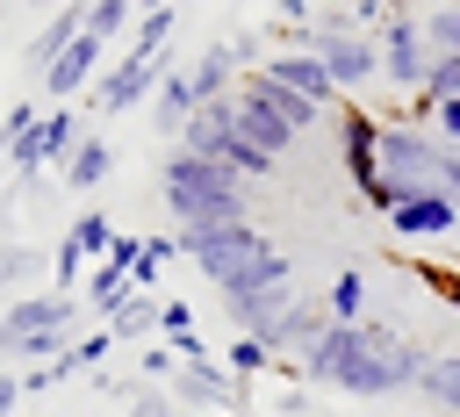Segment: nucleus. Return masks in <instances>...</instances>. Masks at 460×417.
<instances>
[{"label": "nucleus", "instance_id": "1", "mask_svg": "<svg viewBox=\"0 0 460 417\" xmlns=\"http://www.w3.org/2000/svg\"><path fill=\"white\" fill-rule=\"evenodd\" d=\"M424 367H431V352L417 338L367 316V324H331L316 338V352L302 359V381L345 388V395H395V388H417Z\"/></svg>", "mask_w": 460, "mask_h": 417}, {"label": "nucleus", "instance_id": "2", "mask_svg": "<svg viewBox=\"0 0 460 417\" xmlns=\"http://www.w3.org/2000/svg\"><path fill=\"white\" fill-rule=\"evenodd\" d=\"M180 252L201 266V280L223 295V302H244V295H295V266L288 252L259 230V223H194V230H172Z\"/></svg>", "mask_w": 460, "mask_h": 417}, {"label": "nucleus", "instance_id": "3", "mask_svg": "<svg viewBox=\"0 0 460 417\" xmlns=\"http://www.w3.org/2000/svg\"><path fill=\"white\" fill-rule=\"evenodd\" d=\"M158 194H165V208L180 216V230H194V223H252L244 208V180L230 173V165H216V158H194V151H165V165H158Z\"/></svg>", "mask_w": 460, "mask_h": 417}, {"label": "nucleus", "instance_id": "4", "mask_svg": "<svg viewBox=\"0 0 460 417\" xmlns=\"http://www.w3.org/2000/svg\"><path fill=\"white\" fill-rule=\"evenodd\" d=\"M438 165H446V144H438L431 129L381 115V180L395 187V201L417 194V187H438Z\"/></svg>", "mask_w": 460, "mask_h": 417}, {"label": "nucleus", "instance_id": "5", "mask_svg": "<svg viewBox=\"0 0 460 417\" xmlns=\"http://www.w3.org/2000/svg\"><path fill=\"white\" fill-rule=\"evenodd\" d=\"M79 137H86V129H79V115H72V108H43V115L29 122V137L14 144V158H7V165L22 173V187H36L43 173H58V165L72 158V144H79Z\"/></svg>", "mask_w": 460, "mask_h": 417}, {"label": "nucleus", "instance_id": "6", "mask_svg": "<svg viewBox=\"0 0 460 417\" xmlns=\"http://www.w3.org/2000/svg\"><path fill=\"white\" fill-rule=\"evenodd\" d=\"M244 388H252V381H237L223 359H194V367H180V374L165 381V395L180 403V417H223V410H244Z\"/></svg>", "mask_w": 460, "mask_h": 417}, {"label": "nucleus", "instance_id": "7", "mask_svg": "<svg viewBox=\"0 0 460 417\" xmlns=\"http://www.w3.org/2000/svg\"><path fill=\"white\" fill-rule=\"evenodd\" d=\"M374 43H381V79H388V86H402V93H424V79H431V43H424V22L388 14V22L374 29Z\"/></svg>", "mask_w": 460, "mask_h": 417}, {"label": "nucleus", "instance_id": "8", "mask_svg": "<svg viewBox=\"0 0 460 417\" xmlns=\"http://www.w3.org/2000/svg\"><path fill=\"white\" fill-rule=\"evenodd\" d=\"M338 158H345V173H352V187L367 201L381 187V115H367L359 101L338 108Z\"/></svg>", "mask_w": 460, "mask_h": 417}, {"label": "nucleus", "instance_id": "9", "mask_svg": "<svg viewBox=\"0 0 460 417\" xmlns=\"http://www.w3.org/2000/svg\"><path fill=\"white\" fill-rule=\"evenodd\" d=\"M158 79H165V58H158V50H122V58L101 72V86H93L86 101H101L108 115H122V108L151 101V93H158Z\"/></svg>", "mask_w": 460, "mask_h": 417}, {"label": "nucleus", "instance_id": "10", "mask_svg": "<svg viewBox=\"0 0 460 417\" xmlns=\"http://www.w3.org/2000/svg\"><path fill=\"white\" fill-rule=\"evenodd\" d=\"M101 72H108V43H101V36H79V43L43 72L50 108H72V93H93V86H101Z\"/></svg>", "mask_w": 460, "mask_h": 417}, {"label": "nucleus", "instance_id": "11", "mask_svg": "<svg viewBox=\"0 0 460 417\" xmlns=\"http://www.w3.org/2000/svg\"><path fill=\"white\" fill-rule=\"evenodd\" d=\"M388 223H395V237H460V201L446 187H417L388 208Z\"/></svg>", "mask_w": 460, "mask_h": 417}, {"label": "nucleus", "instance_id": "12", "mask_svg": "<svg viewBox=\"0 0 460 417\" xmlns=\"http://www.w3.org/2000/svg\"><path fill=\"white\" fill-rule=\"evenodd\" d=\"M259 72H266V79H280L288 93L316 101V108H345V93H338V79L323 72V58H316V50H273Z\"/></svg>", "mask_w": 460, "mask_h": 417}, {"label": "nucleus", "instance_id": "13", "mask_svg": "<svg viewBox=\"0 0 460 417\" xmlns=\"http://www.w3.org/2000/svg\"><path fill=\"white\" fill-rule=\"evenodd\" d=\"M230 101H237V129H244V144H259L266 158H288V151H295V129L280 122V108H273L252 79H237V93H230Z\"/></svg>", "mask_w": 460, "mask_h": 417}, {"label": "nucleus", "instance_id": "14", "mask_svg": "<svg viewBox=\"0 0 460 417\" xmlns=\"http://www.w3.org/2000/svg\"><path fill=\"white\" fill-rule=\"evenodd\" d=\"M230 144H237V101H201L194 108V122H187V137H180V151H194V158H230Z\"/></svg>", "mask_w": 460, "mask_h": 417}, {"label": "nucleus", "instance_id": "15", "mask_svg": "<svg viewBox=\"0 0 460 417\" xmlns=\"http://www.w3.org/2000/svg\"><path fill=\"white\" fill-rule=\"evenodd\" d=\"M79 36H86V0H65V7H58L36 36H29V50H22V58H29V72H50V65H58Z\"/></svg>", "mask_w": 460, "mask_h": 417}, {"label": "nucleus", "instance_id": "16", "mask_svg": "<svg viewBox=\"0 0 460 417\" xmlns=\"http://www.w3.org/2000/svg\"><path fill=\"white\" fill-rule=\"evenodd\" d=\"M194 79H187V65H165V79H158V93H151V129L158 137H187V122H194Z\"/></svg>", "mask_w": 460, "mask_h": 417}, {"label": "nucleus", "instance_id": "17", "mask_svg": "<svg viewBox=\"0 0 460 417\" xmlns=\"http://www.w3.org/2000/svg\"><path fill=\"white\" fill-rule=\"evenodd\" d=\"M108 173H115V144H108V137H93V129H86V137L72 144V158L58 165V180H65L72 194H93Z\"/></svg>", "mask_w": 460, "mask_h": 417}, {"label": "nucleus", "instance_id": "18", "mask_svg": "<svg viewBox=\"0 0 460 417\" xmlns=\"http://www.w3.org/2000/svg\"><path fill=\"white\" fill-rule=\"evenodd\" d=\"M158 316H165V295H129L115 316H108V331H115V345H158Z\"/></svg>", "mask_w": 460, "mask_h": 417}, {"label": "nucleus", "instance_id": "19", "mask_svg": "<svg viewBox=\"0 0 460 417\" xmlns=\"http://www.w3.org/2000/svg\"><path fill=\"white\" fill-rule=\"evenodd\" d=\"M223 367H230L237 381H259V374H280V381H295V374H302V367L273 359V352H266L259 338H244V331H230V338H223Z\"/></svg>", "mask_w": 460, "mask_h": 417}, {"label": "nucleus", "instance_id": "20", "mask_svg": "<svg viewBox=\"0 0 460 417\" xmlns=\"http://www.w3.org/2000/svg\"><path fill=\"white\" fill-rule=\"evenodd\" d=\"M417 395H424L438 417H460V352H431V367H424Z\"/></svg>", "mask_w": 460, "mask_h": 417}, {"label": "nucleus", "instance_id": "21", "mask_svg": "<svg viewBox=\"0 0 460 417\" xmlns=\"http://www.w3.org/2000/svg\"><path fill=\"white\" fill-rule=\"evenodd\" d=\"M323 309H331V324H367V273H359V266H338Z\"/></svg>", "mask_w": 460, "mask_h": 417}, {"label": "nucleus", "instance_id": "22", "mask_svg": "<svg viewBox=\"0 0 460 417\" xmlns=\"http://www.w3.org/2000/svg\"><path fill=\"white\" fill-rule=\"evenodd\" d=\"M244 79H252V86H259V93H266V101H273V108H280V122H288V129H295V137H302V129H309V122H316V115H323V108H316V101H302V93H288V86H280V79H266V72H244Z\"/></svg>", "mask_w": 460, "mask_h": 417}, {"label": "nucleus", "instance_id": "23", "mask_svg": "<svg viewBox=\"0 0 460 417\" xmlns=\"http://www.w3.org/2000/svg\"><path fill=\"white\" fill-rule=\"evenodd\" d=\"M86 36H101V43L137 36V0H86Z\"/></svg>", "mask_w": 460, "mask_h": 417}, {"label": "nucleus", "instance_id": "24", "mask_svg": "<svg viewBox=\"0 0 460 417\" xmlns=\"http://www.w3.org/2000/svg\"><path fill=\"white\" fill-rule=\"evenodd\" d=\"M65 237H72V244H79V252L101 266V259H108V244H115V223H108V208H79Z\"/></svg>", "mask_w": 460, "mask_h": 417}, {"label": "nucleus", "instance_id": "25", "mask_svg": "<svg viewBox=\"0 0 460 417\" xmlns=\"http://www.w3.org/2000/svg\"><path fill=\"white\" fill-rule=\"evenodd\" d=\"M43 273V252L36 244H14V237H0V295H14L22 280H36Z\"/></svg>", "mask_w": 460, "mask_h": 417}, {"label": "nucleus", "instance_id": "26", "mask_svg": "<svg viewBox=\"0 0 460 417\" xmlns=\"http://www.w3.org/2000/svg\"><path fill=\"white\" fill-rule=\"evenodd\" d=\"M424 43H431V58H460V0L424 14Z\"/></svg>", "mask_w": 460, "mask_h": 417}, {"label": "nucleus", "instance_id": "27", "mask_svg": "<svg viewBox=\"0 0 460 417\" xmlns=\"http://www.w3.org/2000/svg\"><path fill=\"white\" fill-rule=\"evenodd\" d=\"M172 29H180V14H172V7H158V14H137V36H129V50H158V58H165Z\"/></svg>", "mask_w": 460, "mask_h": 417}, {"label": "nucleus", "instance_id": "28", "mask_svg": "<svg viewBox=\"0 0 460 417\" xmlns=\"http://www.w3.org/2000/svg\"><path fill=\"white\" fill-rule=\"evenodd\" d=\"M172 259H180V237H144V259H137V288L151 295V288H158V273H165Z\"/></svg>", "mask_w": 460, "mask_h": 417}, {"label": "nucleus", "instance_id": "29", "mask_svg": "<svg viewBox=\"0 0 460 417\" xmlns=\"http://www.w3.org/2000/svg\"><path fill=\"white\" fill-rule=\"evenodd\" d=\"M424 93L446 108V101H460V58H431V79H424Z\"/></svg>", "mask_w": 460, "mask_h": 417}, {"label": "nucleus", "instance_id": "30", "mask_svg": "<svg viewBox=\"0 0 460 417\" xmlns=\"http://www.w3.org/2000/svg\"><path fill=\"white\" fill-rule=\"evenodd\" d=\"M180 367H187V359H180L172 345H144V381H172Z\"/></svg>", "mask_w": 460, "mask_h": 417}, {"label": "nucleus", "instance_id": "31", "mask_svg": "<svg viewBox=\"0 0 460 417\" xmlns=\"http://www.w3.org/2000/svg\"><path fill=\"white\" fill-rule=\"evenodd\" d=\"M129 417H180V403H172L165 388H137V395H129Z\"/></svg>", "mask_w": 460, "mask_h": 417}, {"label": "nucleus", "instance_id": "32", "mask_svg": "<svg viewBox=\"0 0 460 417\" xmlns=\"http://www.w3.org/2000/svg\"><path fill=\"white\" fill-rule=\"evenodd\" d=\"M431 137H438V144H453V151H460V101H446V108H438V115H431Z\"/></svg>", "mask_w": 460, "mask_h": 417}, {"label": "nucleus", "instance_id": "33", "mask_svg": "<svg viewBox=\"0 0 460 417\" xmlns=\"http://www.w3.org/2000/svg\"><path fill=\"white\" fill-rule=\"evenodd\" d=\"M438 187H446V194L460 201V151H453V144H446V165H438Z\"/></svg>", "mask_w": 460, "mask_h": 417}, {"label": "nucleus", "instance_id": "34", "mask_svg": "<svg viewBox=\"0 0 460 417\" xmlns=\"http://www.w3.org/2000/svg\"><path fill=\"white\" fill-rule=\"evenodd\" d=\"M424 280H431L446 302H460V273H438V266H424Z\"/></svg>", "mask_w": 460, "mask_h": 417}, {"label": "nucleus", "instance_id": "35", "mask_svg": "<svg viewBox=\"0 0 460 417\" xmlns=\"http://www.w3.org/2000/svg\"><path fill=\"white\" fill-rule=\"evenodd\" d=\"M14 403H22V374H0V417H14Z\"/></svg>", "mask_w": 460, "mask_h": 417}, {"label": "nucleus", "instance_id": "36", "mask_svg": "<svg viewBox=\"0 0 460 417\" xmlns=\"http://www.w3.org/2000/svg\"><path fill=\"white\" fill-rule=\"evenodd\" d=\"M22 395H50V367H29L22 374Z\"/></svg>", "mask_w": 460, "mask_h": 417}, {"label": "nucleus", "instance_id": "37", "mask_svg": "<svg viewBox=\"0 0 460 417\" xmlns=\"http://www.w3.org/2000/svg\"><path fill=\"white\" fill-rule=\"evenodd\" d=\"M0 359H22V338H14V324L0 316Z\"/></svg>", "mask_w": 460, "mask_h": 417}, {"label": "nucleus", "instance_id": "38", "mask_svg": "<svg viewBox=\"0 0 460 417\" xmlns=\"http://www.w3.org/2000/svg\"><path fill=\"white\" fill-rule=\"evenodd\" d=\"M223 417H259V410H223Z\"/></svg>", "mask_w": 460, "mask_h": 417}]
</instances>
